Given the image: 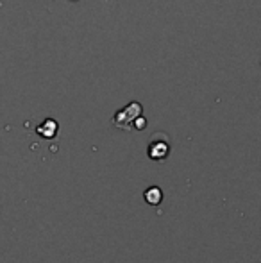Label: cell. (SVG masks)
I'll return each mask as SVG.
<instances>
[{
	"mask_svg": "<svg viewBox=\"0 0 261 263\" xmlns=\"http://www.w3.org/2000/svg\"><path fill=\"white\" fill-rule=\"evenodd\" d=\"M147 153H149V158L152 159V161H165V159L168 158V154H170L168 136L165 135V133H156V135L152 136V140H150Z\"/></svg>",
	"mask_w": 261,
	"mask_h": 263,
	"instance_id": "2",
	"label": "cell"
},
{
	"mask_svg": "<svg viewBox=\"0 0 261 263\" xmlns=\"http://www.w3.org/2000/svg\"><path fill=\"white\" fill-rule=\"evenodd\" d=\"M142 111H143L142 104L132 101L131 104H127L120 111H116L115 117H113V125L118 129H124V131H132V124L142 115Z\"/></svg>",
	"mask_w": 261,
	"mask_h": 263,
	"instance_id": "1",
	"label": "cell"
},
{
	"mask_svg": "<svg viewBox=\"0 0 261 263\" xmlns=\"http://www.w3.org/2000/svg\"><path fill=\"white\" fill-rule=\"evenodd\" d=\"M57 129H59V125H57V122L54 120V118H47V120H43L42 124L36 127V133H38L42 138H47V140H52L54 136L57 135Z\"/></svg>",
	"mask_w": 261,
	"mask_h": 263,
	"instance_id": "3",
	"label": "cell"
},
{
	"mask_svg": "<svg viewBox=\"0 0 261 263\" xmlns=\"http://www.w3.org/2000/svg\"><path fill=\"white\" fill-rule=\"evenodd\" d=\"M143 199H145L147 204L159 206L161 201H163V192H161V188L152 186V188H149V190H145V194H143Z\"/></svg>",
	"mask_w": 261,
	"mask_h": 263,
	"instance_id": "4",
	"label": "cell"
}]
</instances>
